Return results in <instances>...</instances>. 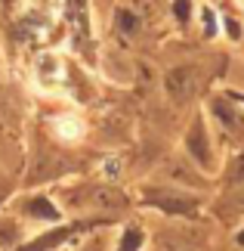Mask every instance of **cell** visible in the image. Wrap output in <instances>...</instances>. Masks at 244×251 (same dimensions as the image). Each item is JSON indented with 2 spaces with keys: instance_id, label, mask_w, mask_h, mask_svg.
<instances>
[{
  "instance_id": "obj_1",
  "label": "cell",
  "mask_w": 244,
  "mask_h": 251,
  "mask_svg": "<svg viewBox=\"0 0 244 251\" xmlns=\"http://www.w3.org/2000/svg\"><path fill=\"white\" fill-rule=\"evenodd\" d=\"M195 84H198L195 69H177V72H170V78H167V87H170V93L177 96V100L192 96L195 93Z\"/></svg>"
},
{
  "instance_id": "obj_2",
  "label": "cell",
  "mask_w": 244,
  "mask_h": 251,
  "mask_svg": "<svg viewBox=\"0 0 244 251\" xmlns=\"http://www.w3.org/2000/svg\"><path fill=\"white\" fill-rule=\"evenodd\" d=\"M71 25H74V34H81V44H87V9H84V0H71Z\"/></svg>"
},
{
  "instance_id": "obj_6",
  "label": "cell",
  "mask_w": 244,
  "mask_h": 251,
  "mask_svg": "<svg viewBox=\"0 0 244 251\" xmlns=\"http://www.w3.org/2000/svg\"><path fill=\"white\" fill-rule=\"evenodd\" d=\"M177 13H179V19L189 16V0H179V3H177Z\"/></svg>"
},
{
  "instance_id": "obj_5",
  "label": "cell",
  "mask_w": 244,
  "mask_h": 251,
  "mask_svg": "<svg viewBox=\"0 0 244 251\" xmlns=\"http://www.w3.org/2000/svg\"><path fill=\"white\" fill-rule=\"evenodd\" d=\"M28 211H31V214H46L50 220H56V208H53V205H46V201H34V205L28 208Z\"/></svg>"
},
{
  "instance_id": "obj_3",
  "label": "cell",
  "mask_w": 244,
  "mask_h": 251,
  "mask_svg": "<svg viewBox=\"0 0 244 251\" xmlns=\"http://www.w3.org/2000/svg\"><path fill=\"white\" fill-rule=\"evenodd\" d=\"M81 121H74V118H59L56 121V133L59 137H65V140H74V137H81Z\"/></svg>"
},
{
  "instance_id": "obj_4",
  "label": "cell",
  "mask_w": 244,
  "mask_h": 251,
  "mask_svg": "<svg viewBox=\"0 0 244 251\" xmlns=\"http://www.w3.org/2000/svg\"><path fill=\"white\" fill-rule=\"evenodd\" d=\"M139 242H142L139 229H127V236H124V242H121V251H136Z\"/></svg>"
}]
</instances>
